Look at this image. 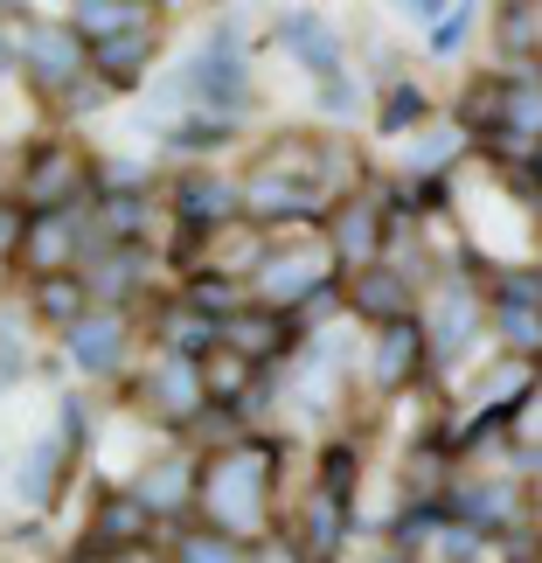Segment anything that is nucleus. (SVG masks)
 <instances>
[{
  "instance_id": "obj_7",
  "label": "nucleus",
  "mask_w": 542,
  "mask_h": 563,
  "mask_svg": "<svg viewBox=\"0 0 542 563\" xmlns=\"http://www.w3.org/2000/svg\"><path fill=\"white\" fill-rule=\"evenodd\" d=\"M98 70H104V84H133L140 77V63L154 56V35L146 29H125V35H112V42H98Z\"/></svg>"
},
{
  "instance_id": "obj_6",
  "label": "nucleus",
  "mask_w": 542,
  "mask_h": 563,
  "mask_svg": "<svg viewBox=\"0 0 542 563\" xmlns=\"http://www.w3.org/2000/svg\"><path fill=\"white\" fill-rule=\"evenodd\" d=\"M418 362H424V334L410 328V320H389L383 341H376V383H383V389H397V383L418 376Z\"/></svg>"
},
{
  "instance_id": "obj_26",
  "label": "nucleus",
  "mask_w": 542,
  "mask_h": 563,
  "mask_svg": "<svg viewBox=\"0 0 542 563\" xmlns=\"http://www.w3.org/2000/svg\"><path fill=\"white\" fill-rule=\"evenodd\" d=\"M21 251V209H0V257Z\"/></svg>"
},
{
  "instance_id": "obj_19",
  "label": "nucleus",
  "mask_w": 542,
  "mask_h": 563,
  "mask_svg": "<svg viewBox=\"0 0 542 563\" xmlns=\"http://www.w3.org/2000/svg\"><path fill=\"white\" fill-rule=\"evenodd\" d=\"M140 529H146V508H140V501H104L98 543H112V536H140Z\"/></svg>"
},
{
  "instance_id": "obj_21",
  "label": "nucleus",
  "mask_w": 542,
  "mask_h": 563,
  "mask_svg": "<svg viewBox=\"0 0 542 563\" xmlns=\"http://www.w3.org/2000/svg\"><path fill=\"white\" fill-rule=\"evenodd\" d=\"M35 236H42V244H29V257H35V265H42V272H49V265H56V257H63V251H70V230H63V223H56V216H49V223H35Z\"/></svg>"
},
{
  "instance_id": "obj_23",
  "label": "nucleus",
  "mask_w": 542,
  "mask_h": 563,
  "mask_svg": "<svg viewBox=\"0 0 542 563\" xmlns=\"http://www.w3.org/2000/svg\"><path fill=\"white\" fill-rule=\"evenodd\" d=\"M418 112H424V98L418 91H397V98L383 104V125H389V133H410V119H418Z\"/></svg>"
},
{
  "instance_id": "obj_29",
  "label": "nucleus",
  "mask_w": 542,
  "mask_h": 563,
  "mask_svg": "<svg viewBox=\"0 0 542 563\" xmlns=\"http://www.w3.org/2000/svg\"><path fill=\"white\" fill-rule=\"evenodd\" d=\"M257 563H299L292 550H265V556H257Z\"/></svg>"
},
{
  "instance_id": "obj_2",
  "label": "nucleus",
  "mask_w": 542,
  "mask_h": 563,
  "mask_svg": "<svg viewBox=\"0 0 542 563\" xmlns=\"http://www.w3.org/2000/svg\"><path fill=\"white\" fill-rule=\"evenodd\" d=\"M188 98H202V104H236L244 98V49H236L230 29H215L202 63L188 70Z\"/></svg>"
},
{
  "instance_id": "obj_13",
  "label": "nucleus",
  "mask_w": 542,
  "mask_h": 563,
  "mask_svg": "<svg viewBox=\"0 0 542 563\" xmlns=\"http://www.w3.org/2000/svg\"><path fill=\"white\" fill-rule=\"evenodd\" d=\"M508 125H522V133H542V84H535V77L508 84Z\"/></svg>"
},
{
  "instance_id": "obj_30",
  "label": "nucleus",
  "mask_w": 542,
  "mask_h": 563,
  "mask_svg": "<svg viewBox=\"0 0 542 563\" xmlns=\"http://www.w3.org/2000/svg\"><path fill=\"white\" fill-rule=\"evenodd\" d=\"M8 63H14V49H8V35H0V70H8Z\"/></svg>"
},
{
  "instance_id": "obj_8",
  "label": "nucleus",
  "mask_w": 542,
  "mask_h": 563,
  "mask_svg": "<svg viewBox=\"0 0 542 563\" xmlns=\"http://www.w3.org/2000/svg\"><path fill=\"white\" fill-rule=\"evenodd\" d=\"M125 29H140V8H133V0H77V35L84 42H112Z\"/></svg>"
},
{
  "instance_id": "obj_20",
  "label": "nucleus",
  "mask_w": 542,
  "mask_h": 563,
  "mask_svg": "<svg viewBox=\"0 0 542 563\" xmlns=\"http://www.w3.org/2000/svg\"><path fill=\"white\" fill-rule=\"evenodd\" d=\"M29 188H35V202H56V195L70 188V161H63V154H42V161H35V181H29Z\"/></svg>"
},
{
  "instance_id": "obj_11",
  "label": "nucleus",
  "mask_w": 542,
  "mask_h": 563,
  "mask_svg": "<svg viewBox=\"0 0 542 563\" xmlns=\"http://www.w3.org/2000/svg\"><path fill=\"white\" fill-rule=\"evenodd\" d=\"M223 341H244V355H272V341H278V320L272 313H230V328H223Z\"/></svg>"
},
{
  "instance_id": "obj_27",
  "label": "nucleus",
  "mask_w": 542,
  "mask_h": 563,
  "mask_svg": "<svg viewBox=\"0 0 542 563\" xmlns=\"http://www.w3.org/2000/svg\"><path fill=\"white\" fill-rule=\"evenodd\" d=\"M397 8H403L410 21H439V14H445V0H397Z\"/></svg>"
},
{
  "instance_id": "obj_24",
  "label": "nucleus",
  "mask_w": 542,
  "mask_h": 563,
  "mask_svg": "<svg viewBox=\"0 0 542 563\" xmlns=\"http://www.w3.org/2000/svg\"><path fill=\"white\" fill-rule=\"evenodd\" d=\"M320 112H355V84L328 77V84H320Z\"/></svg>"
},
{
  "instance_id": "obj_16",
  "label": "nucleus",
  "mask_w": 542,
  "mask_h": 563,
  "mask_svg": "<svg viewBox=\"0 0 542 563\" xmlns=\"http://www.w3.org/2000/svg\"><path fill=\"white\" fill-rule=\"evenodd\" d=\"M501 334H508L522 355H542V313H535V307H501Z\"/></svg>"
},
{
  "instance_id": "obj_15",
  "label": "nucleus",
  "mask_w": 542,
  "mask_h": 563,
  "mask_svg": "<svg viewBox=\"0 0 542 563\" xmlns=\"http://www.w3.org/2000/svg\"><path fill=\"white\" fill-rule=\"evenodd\" d=\"M181 563H244L230 543V529H209V536H181Z\"/></svg>"
},
{
  "instance_id": "obj_28",
  "label": "nucleus",
  "mask_w": 542,
  "mask_h": 563,
  "mask_svg": "<svg viewBox=\"0 0 542 563\" xmlns=\"http://www.w3.org/2000/svg\"><path fill=\"white\" fill-rule=\"evenodd\" d=\"M21 376V349H14V341H0V389H8Z\"/></svg>"
},
{
  "instance_id": "obj_14",
  "label": "nucleus",
  "mask_w": 542,
  "mask_h": 563,
  "mask_svg": "<svg viewBox=\"0 0 542 563\" xmlns=\"http://www.w3.org/2000/svg\"><path fill=\"white\" fill-rule=\"evenodd\" d=\"M466 29H473V0H452V8H445L439 21H431V49L452 56V49L466 42Z\"/></svg>"
},
{
  "instance_id": "obj_12",
  "label": "nucleus",
  "mask_w": 542,
  "mask_h": 563,
  "mask_svg": "<svg viewBox=\"0 0 542 563\" xmlns=\"http://www.w3.org/2000/svg\"><path fill=\"white\" fill-rule=\"evenodd\" d=\"M230 209H236L230 181H188L181 188V216H230Z\"/></svg>"
},
{
  "instance_id": "obj_22",
  "label": "nucleus",
  "mask_w": 542,
  "mask_h": 563,
  "mask_svg": "<svg viewBox=\"0 0 542 563\" xmlns=\"http://www.w3.org/2000/svg\"><path fill=\"white\" fill-rule=\"evenodd\" d=\"M341 230H349V236H334V244L349 251V257H368V251H376V236H368V230H376V223H368V209H349V223H341Z\"/></svg>"
},
{
  "instance_id": "obj_17",
  "label": "nucleus",
  "mask_w": 542,
  "mask_h": 563,
  "mask_svg": "<svg viewBox=\"0 0 542 563\" xmlns=\"http://www.w3.org/2000/svg\"><path fill=\"white\" fill-rule=\"evenodd\" d=\"M42 313H56V320H84V286L77 278H49V286H42Z\"/></svg>"
},
{
  "instance_id": "obj_25",
  "label": "nucleus",
  "mask_w": 542,
  "mask_h": 563,
  "mask_svg": "<svg viewBox=\"0 0 542 563\" xmlns=\"http://www.w3.org/2000/svg\"><path fill=\"white\" fill-rule=\"evenodd\" d=\"M328 487H334V494L355 487V452H328Z\"/></svg>"
},
{
  "instance_id": "obj_9",
  "label": "nucleus",
  "mask_w": 542,
  "mask_h": 563,
  "mask_svg": "<svg viewBox=\"0 0 542 563\" xmlns=\"http://www.w3.org/2000/svg\"><path fill=\"white\" fill-rule=\"evenodd\" d=\"M362 307L368 313H383V320H403V278H389V272H362Z\"/></svg>"
},
{
  "instance_id": "obj_1",
  "label": "nucleus",
  "mask_w": 542,
  "mask_h": 563,
  "mask_svg": "<svg viewBox=\"0 0 542 563\" xmlns=\"http://www.w3.org/2000/svg\"><path fill=\"white\" fill-rule=\"evenodd\" d=\"M265 481H272L265 452H230V460L209 473L215 529H230V522H257V508H265Z\"/></svg>"
},
{
  "instance_id": "obj_18",
  "label": "nucleus",
  "mask_w": 542,
  "mask_h": 563,
  "mask_svg": "<svg viewBox=\"0 0 542 563\" xmlns=\"http://www.w3.org/2000/svg\"><path fill=\"white\" fill-rule=\"evenodd\" d=\"M161 397H175V410L202 404V389H195V362H175V355L161 362Z\"/></svg>"
},
{
  "instance_id": "obj_4",
  "label": "nucleus",
  "mask_w": 542,
  "mask_h": 563,
  "mask_svg": "<svg viewBox=\"0 0 542 563\" xmlns=\"http://www.w3.org/2000/svg\"><path fill=\"white\" fill-rule=\"evenodd\" d=\"M70 355H77V369L112 376V369H119V355H125V328H119L112 313H84L77 328H70Z\"/></svg>"
},
{
  "instance_id": "obj_10",
  "label": "nucleus",
  "mask_w": 542,
  "mask_h": 563,
  "mask_svg": "<svg viewBox=\"0 0 542 563\" xmlns=\"http://www.w3.org/2000/svg\"><path fill=\"white\" fill-rule=\"evenodd\" d=\"M320 278H328V265H320V257H292V265H272V272H265V286H272V299H292L286 286L320 292Z\"/></svg>"
},
{
  "instance_id": "obj_5",
  "label": "nucleus",
  "mask_w": 542,
  "mask_h": 563,
  "mask_svg": "<svg viewBox=\"0 0 542 563\" xmlns=\"http://www.w3.org/2000/svg\"><path fill=\"white\" fill-rule=\"evenodd\" d=\"M21 63L42 77V84H63V77H77V29H29L21 35Z\"/></svg>"
},
{
  "instance_id": "obj_31",
  "label": "nucleus",
  "mask_w": 542,
  "mask_h": 563,
  "mask_svg": "<svg viewBox=\"0 0 542 563\" xmlns=\"http://www.w3.org/2000/svg\"><path fill=\"white\" fill-rule=\"evenodd\" d=\"M535 167H542V161H535Z\"/></svg>"
},
{
  "instance_id": "obj_3",
  "label": "nucleus",
  "mask_w": 542,
  "mask_h": 563,
  "mask_svg": "<svg viewBox=\"0 0 542 563\" xmlns=\"http://www.w3.org/2000/svg\"><path fill=\"white\" fill-rule=\"evenodd\" d=\"M278 42H286V49L307 63V70L328 84V77H341V42H334V29L320 14H307V8H292L286 21H278Z\"/></svg>"
}]
</instances>
